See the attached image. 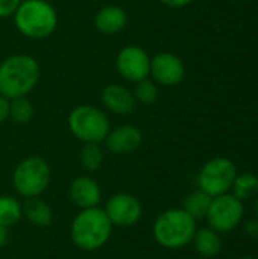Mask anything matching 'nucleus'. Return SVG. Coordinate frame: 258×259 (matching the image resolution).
<instances>
[{"label":"nucleus","mask_w":258,"mask_h":259,"mask_svg":"<svg viewBox=\"0 0 258 259\" xmlns=\"http://www.w3.org/2000/svg\"><path fill=\"white\" fill-rule=\"evenodd\" d=\"M114 226L106 217L103 208L81 209L70 225V238L73 244L85 252L102 249L111 238Z\"/></svg>","instance_id":"1"},{"label":"nucleus","mask_w":258,"mask_h":259,"mask_svg":"<svg viewBox=\"0 0 258 259\" xmlns=\"http://www.w3.org/2000/svg\"><path fill=\"white\" fill-rule=\"evenodd\" d=\"M40 80V65L29 55H12L0 64V96L26 97Z\"/></svg>","instance_id":"2"},{"label":"nucleus","mask_w":258,"mask_h":259,"mask_svg":"<svg viewBox=\"0 0 258 259\" xmlns=\"http://www.w3.org/2000/svg\"><path fill=\"white\" fill-rule=\"evenodd\" d=\"M196 229V220L192 215L182 208H172L155 219L152 235L161 247L175 250L190 244Z\"/></svg>","instance_id":"3"},{"label":"nucleus","mask_w":258,"mask_h":259,"mask_svg":"<svg viewBox=\"0 0 258 259\" xmlns=\"http://www.w3.org/2000/svg\"><path fill=\"white\" fill-rule=\"evenodd\" d=\"M14 23L21 35L30 39H44L55 32L58 14L46 0H21L14 14Z\"/></svg>","instance_id":"4"},{"label":"nucleus","mask_w":258,"mask_h":259,"mask_svg":"<svg viewBox=\"0 0 258 259\" xmlns=\"http://www.w3.org/2000/svg\"><path fill=\"white\" fill-rule=\"evenodd\" d=\"M50 179V165L40 156L24 158L17 164L12 173L14 190L24 199L41 197V194L49 188Z\"/></svg>","instance_id":"5"},{"label":"nucleus","mask_w":258,"mask_h":259,"mask_svg":"<svg viewBox=\"0 0 258 259\" xmlns=\"http://www.w3.org/2000/svg\"><path fill=\"white\" fill-rule=\"evenodd\" d=\"M68 129L75 138L85 143L100 144L111 131L109 120L99 108L91 105H81L71 109L67 118Z\"/></svg>","instance_id":"6"},{"label":"nucleus","mask_w":258,"mask_h":259,"mask_svg":"<svg viewBox=\"0 0 258 259\" xmlns=\"http://www.w3.org/2000/svg\"><path fill=\"white\" fill-rule=\"evenodd\" d=\"M236 178V164L228 158L217 156L204 164L198 175V185L201 191L207 193L211 197H216L230 193Z\"/></svg>","instance_id":"7"},{"label":"nucleus","mask_w":258,"mask_h":259,"mask_svg":"<svg viewBox=\"0 0 258 259\" xmlns=\"http://www.w3.org/2000/svg\"><path fill=\"white\" fill-rule=\"evenodd\" d=\"M243 214V202L239 200L233 193H227L211 199L205 219L211 229H214L219 234H224L236 229L240 225Z\"/></svg>","instance_id":"8"},{"label":"nucleus","mask_w":258,"mask_h":259,"mask_svg":"<svg viewBox=\"0 0 258 259\" xmlns=\"http://www.w3.org/2000/svg\"><path fill=\"white\" fill-rule=\"evenodd\" d=\"M103 211L114 228L129 229L138 225L143 215L141 202L129 193H117L108 197Z\"/></svg>","instance_id":"9"},{"label":"nucleus","mask_w":258,"mask_h":259,"mask_svg":"<svg viewBox=\"0 0 258 259\" xmlns=\"http://www.w3.org/2000/svg\"><path fill=\"white\" fill-rule=\"evenodd\" d=\"M117 71L129 82H140L151 73V58L148 52L138 46L123 47L116 59Z\"/></svg>","instance_id":"10"},{"label":"nucleus","mask_w":258,"mask_h":259,"mask_svg":"<svg viewBox=\"0 0 258 259\" xmlns=\"http://www.w3.org/2000/svg\"><path fill=\"white\" fill-rule=\"evenodd\" d=\"M154 80L160 85L173 87L178 85L186 74L182 61L173 53H160L151 59V73Z\"/></svg>","instance_id":"11"},{"label":"nucleus","mask_w":258,"mask_h":259,"mask_svg":"<svg viewBox=\"0 0 258 259\" xmlns=\"http://www.w3.org/2000/svg\"><path fill=\"white\" fill-rule=\"evenodd\" d=\"M68 196L75 206L79 209L96 208L102 200L100 185L90 176H78L70 182Z\"/></svg>","instance_id":"12"},{"label":"nucleus","mask_w":258,"mask_h":259,"mask_svg":"<svg viewBox=\"0 0 258 259\" xmlns=\"http://www.w3.org/2000/svg\"><path fill=\"white\" fill-rule=\"evenodd\" d=\"M141 138V131L138 127L125 124L108 132L105 138V146L114 155H128L140 147Z\"/></svg>","instance_id":"13"},{"label":"nucleus","mask_w":258,"mask_h":259,"mask_svg":"<svg viewBox=\"0 0 258 259\" xmlns=\"http://www.w3.org/2000/svg\"><path fill=\"white\" fill-rule=\"evenodd\" d=\"M102 102L108 111L120 115L131 114L135 108L134 94L122 85H106L102 91Z\"/></svg>","instance_id":"14"},{"label":"nucleus","mask_w":258,"mask_h":259,"mask_svg":"<svg viewBox=\"0 0 258 259\" xmlns=\"http://www.w3.org/2000/svg\"><path fill=\"white\" fill-rule=\"evenodd\" d=\"M128 23L126 11L116 5H108L94 15V26L105 35H113L125 29Z\"/></svg>","instance_id":"15"},{"label":"nucleus","mask_w":258,"mask_h":259,"mask_svg":"<svg viewBox=\"0 0 258 259\" xmlns=\"http://www.w3.org/2000/svg\"><path fill=\"white\" fill-rule=\"evenodd\" d=\"M23 205V217L35 228H47L53 222V211L50 205L41 197L26 199Z\"/></svg>","instance_id":"16"},{"label":"nucleus","mask_w":258,"mask_h":259,"mask_svg":"<svg viewBox=\"0 0 258 259\" xmlns=\"http://www.w3.org/2000/svg\"><path fill=\"white\" fill-rule=\"evenodd\" d=\"M192 243L195 246V250L204 258H214L222 250V240L219 237V232L211 228L196 229Z\"/></svg>","instance_id":"17"},{"label":"nucleus","mask_w":258,"mask_h":259,"mask_svg":"<svg viewBox=\"0 0 258 259\" xmlns=\"http://www.w3.org/2000/svg\"><path fill=\"white\" fill-rule=\"evenodd\" d=\"M23 219V205L14 196H0V226L9 229Z\"/></svg>","instance_id":"18"},{"label":"nucleus","mask_w":258,"mask_h":259,"mask_svg":"<svg viewBox=\"0 0 258 259\" xmlns=\"http://www.w3.org/2000/svg\"><path fill=\"white\" fill-rule=\"evenodd\" d=\"M211 199H213L211 196H208L207 193H204V191H201V190L193 191L192 194H189V196L184 199V202H182V209L198 222V220L207 217V212H208Z\"/></svg>","instance_id":"19"},{"label":"nucleus","mask_w":258,"mask_h":259,"mask_svg":"<svg viewBox=\"0 0 258 259\" xmlns=\"http://www.w3.org/2000/svg\"><path fill=\"white\" fill-rule=\"evenodd\" d=\"M233 194L239 199V200H249L252 197L258 196V176L254 173H243V175H237L233 188H231Z\"/></svg>","instance_id":"20"},{"label":"nucleus","mask_w":258,"mask_h":259,"mask_svg":"<svg viewBox=\"0 0 258 259\" xmlns=\"http://www.w3.org/2000/svg\"><path fill=\"white\" fill-rule=\"evenodd\" d=\"M79 161L84 170L97 171L103 164V150L96 143H85L79 152Z\"/></svg>","instance_id":"21"},{"label":"nucleus","mask_w":258,"mask_h":259,"mask_svg":"<svg viewBox=\"0 0 258 259\" xmlns=\"http://www.w3.org/2000/svg\"><path fill=\"white\" fill-rule=\"evenodd\" d=\"M9 117L20 124L29 123L33 117V106L26 97H17L9 100Z\"/></svg>","instance_id":"22"},{"label":"nucleus","mask_w":258,"mask_h":259,"mask_svg":"<svg viewBox=\"0 0 258 259\" xmlns=\"http://www.w3.org/2000/svg\"><path fill=\"white\" fill-rule=\"evenodd\" d=\"M134 97H135V102H140V103H144V105H151L157 100V96H158V88L155 85V82L149 80L148 77L140 80V82H135V88H134Z\"/></svg>","instance_id":"23"},{"label":"nucleus","mask_w":258,"mask_h":259,"mask_svg":"<svg viewBox=\"0 0 258 259\" xmlns=\"http://www.w3.org/2000/svg\"><path fill=\"white\" fill-rule=\"evenodd\" d=\"M21 0H0V18H6L15 14Z\"/></svg>","instance_id":"24"},{"label":"nucleus","mask_w":258,"mask_h":259,"mask_svg":"<svg viewBox=\"0 0 258 259\" xmlns=\"http://www.w3.org/2000/svg\"><path fill=\"white\" fill-rule=\"evenodd\" d=\"M243 232L248 235V237H252V238H258V220H249L245 223L243 226Z\"/></svg>","instance_id":"25"},{"label":"nucleus","mask_w":258,"mask_h":259,"mask_svg":"<svg viewBox=\"0 0 258 259\" xmlns=\"http://www.w3.org/2000/svg\"><path fill=\"white\" fill-rule=\"evenodd\" d=\"M9 117V100L0 96V124Z\"/></svg>","instance_id":"26"},{"label":"nucleus","mask_w":258,"mask_h":259,"mask_svg":"<svg viewBox=\"0 0 258 259\" xmlns=\"http://www.w3.org/2000/svg\"><path fill=\"white\" fill-rule=\"evenodd\" d=\"M160 2L169 8H184V6L190 5L193 0H160Z\"/></svg>","instance_id":"27"},{"label":"nucleus","mask_w":258,"mask_h":259,"mask_svg":"<svg viewBox=\"0 0 258 259\" xmlns=\"http://www.w3.org/2000/svg\"><path fill=\"white\" fill-rule=\"evenodd\" d=\"M6 241H8V229L0 226V249L6 244Z\"/></svg>","instance_id":"28"},{"label":"nucleus","mask_w":258,"mask_h":259,"mask_svg":"<svg viewBox=\"0 0 258 259\" xmlns=\"http://www.w3.org/2000/svg\"><path fill=\"white\" fill-rule=\"evenodd\" d=\"M255 214H257L258 217V196L255 197Z\"/></svg>","instance_id":"29"},{"label":"nucleus","mask_w":258,"mask_h":259,"mask_svg":"<svg viewBox=\"0 0 258 259\" xmlns=\"http://www.w3.org/2000/svg\"><path fill=\"white\" fill-rule=\"evenodd\" d=\"M240 259H255V258H252V256H243V258H240Z\"/></svg>","instance_id":"30"}]
</instances>
